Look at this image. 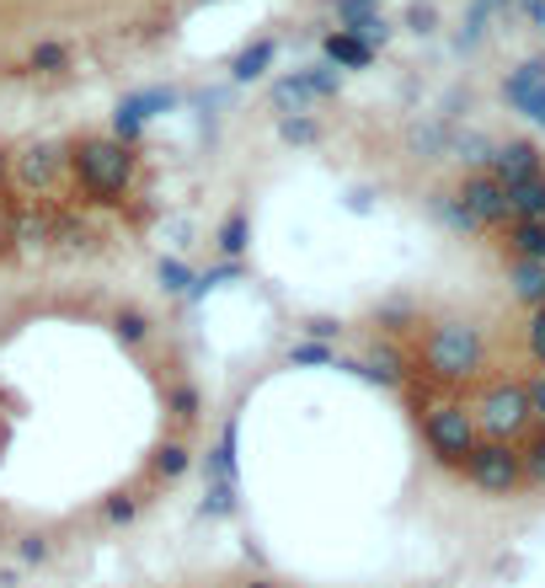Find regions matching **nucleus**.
I'll return each instance as SVG.
<instances>
[{"label": "nucleus", "mask_w": 545, "mask_h": 588, "mask_svg": "<svg viewBox=\"0 0 545 588\" xmlns=\"http://www.w3.org/2000/svg\"><path fill=\"white\" fill-rule=\"evenodd\" d=\"M214 0H0V75L70 81L91 54L140 49Z\"/></svg>", "instance_id": "nucleus-1"}, {"label": "nucleus", "mask_w": 545, "mask_h": 588, "mask_svg": "<svg viewBox=\"0 0 545 588\" xmlns=\"http://www.w3.org/2000/svg\"><path fill=\"white\" fill-rule=\"evenodd\" d=\"M70 177H75V198L91 204H113L123 198V187L134 177V151L119 140H86L70 145Z\"/></svg>", "instance_id": "nucleus-2"}, {"label": "nucleus", "mask_w": 545, "mask_h": 588, "mask_svg": "<svg viewBox=\"0 0 545 588\" xmlns=\"http://www.w3.org/2000/svg\"><path fill=\"white\" fill-rule=\"evenodd\" d=\"M423 370L433 374V380H465V374L482 370V338H476V327H460V321L428 327Z\"/></svg>", "instance_id": "nucleus-3"}, {"label": "nucleus", "mask_w": 545, "mask_h": 588, "mask_svg": "<svg viewBox=\"0 0 545 588\" xmlns=\"http://www.w3.org/2000/svg\"><path fill=\"white\" fill-rule=\"evenodd\" d=\"M418 417H423L428 450H433L444 465H460L471 450H476V417H471L465 406H428Z\"/></svg>", "instance_id": "nucleus-4"}, {"label": "nucleus", "mask_w": 545, "mask_h": 588, "mask_svg": "<svg viewBox=\"0 0 545 588\" xmlns=\"http://www.w3.org/2000/svg\"><path fill=\"white\" fill-rule=\"evenodd\" d=\"M460 471L471 476V487H482V493H514L518 482H524V461H518V450L508 444H476Z\"/></svg>", "instance_id": "nucleus-5"}, {"label": "nucleus", "mask_w": 545, "mask_h": 588, "mask_svg": "<svg viewBox=\"0 0 545 588\" xmlns=\"http://www.w3.org/2000/svg\"><path fill=\"white\" fill-rule=\"evenodd\" d=\"M482 429L492 434V444H508L514 434L529 429V396H524V385H492L486 391Z\"/></svg>", "instance_id": "nucleus-6"}, {"label": "nucleus", "mask_w": 545, "mask_h": 588, "mask_svg": "<svg viewBox=\"0 0 545 588\" xmlns=\"http://www.w3.org/2000/svg\"><path fill=\"white\" fill-rule=\"evenodd\" d=\"M70 172V151H54V145H38V151L17 155V187L22 198H54Z\"/></svg>", "instance_id": "nucleus-7"}, {"label": "nucleus", "mask_w": 545, "mask_h": 588, "mask_svg": "<svg viewBox=\"0 0 545 588\" xmlns=\"http://www.w3.org/2000/svg\"><path fill=\"white\" fill-rule=\"evenodd\" d=\"M460 209L476 219V225H508L514 209H508V187L497 183V177H471V183L460 187Z\"/></svg>", "instance_id": "nucleus-8"}, {"label": "nucleus", "mask_w": 545, "mask_h": 588, "mask_svg": "<svg viewBox=\"0 0 545 588\" xmlns=\"http://www.w3.org/2000/svg\"><path fill=\"white\" fill-rule=\"evenodd\" d=\"M541 155L529 151V145H503L497 155H486V177H497L503 187L514 183H529V177H541Z\"/></svg>", "instance_id": "nucleus-9"}, {"label": "nucleus", "mask_w": 545, "mask_h": 588, "mask_svg": "<svg viewBox=\"0 0 545 588\" xmlns=\"http://www.w3.org/2000/svg\"><path fill=\"white\" fill-rule=\"evenodd\" d=\"M508 241L524 262H545V225L535 219H508Z\"/></svg>", "instance_id": "nucleus-10"}, {"label": "nucleus", "mask_w": 545, "mask_h": 588, "mask_svg": "<svg viewBox=\"0 0 545 588\" xmlns=\"http://www.w3.org/2000/svg\"><path fill=\"white\" fill-rule=\"evenodd\" d=\"M166 412L177 417V429H193V417H198V391H193V380L172 374V385H166Z\"/></svg>", "instance_id": "nucleus-11"}, {"label": "nucleus", "mask_w": 545, "mask_h": 588, "mask_svg": "<svg viewBox=\"0 0 545 588\" xmlns=\"http://www.w3.org/2000/svg\"><path fill=\"white\" fill-rule=\"evenodd\" d=\"M514 289H518V300H529V306H545V262H524V257H518Z\"/></svg>", "instance_id": "nucleus-12"}, {"label": "nucleus", "mask_w": 545, "mask_h": 588, "mask_svg": "<svg viewBox=\"0 0 545 588\" xmlns=\"http://www.w3.org/2000/svg\"><path fill=\"white\" fill-rule=\"evenodd\" d=\"M182 471H187V450L172 439V444H166V450L151 461V482H155V487H161V482H177Z\"/></svg>", "instance_id": "nucleus-13"}, {"label": "nucleus", "mask_w": 545, "mask_h": 588, "mask_svg": "<svg viewBox=\"0 0 545 588\" xmlns=\"http://www.w3.org/2000/svg\"><path fill=\"white\" fill-rule=\"evenodd\" d=\"M204 514H214V519L236 514V493H230V482H214L209 493H204Z\"/></svg>", "instance_id": "nucleus-14"}, {"label": "nucleus", "mask_w": 545, "mask_h": 588, "mask_svg": "<svg viewBox=\"0 0 545 588\" xmlns=\"http://www.w3.org/2000/svg\"><path fill=\"white\" fill-rule=\"evenodd\" d=\"M518 461H524V482H535V487H545V434L535 439V444H529V450H524Z\"/></svg>", "instance_id": "nucleus-15"}, {"label": "nucleus", "mask_w": 545, "mask_h": 588, "mask_svg": "<svg viewBox=\"0 0 545 588\" xmlns=\"http://www.w3.org/2000/svg\"><path fill=\"white\" fill-rule=\"evenodd\" d=\"M219 247L230 251V257H236V251L246 247V215H241V209H236V215L225 219V230H219Z\"/></svg>", "instance_id": "nucleus-16"}, {"label": "nucleus", "mask_w": 545, "mask_h": 588, "mask_svg": "<svg viewBox=\"0 0 545 588\" xmlns=\"http://www.w3.org/2000/svg\"><path fill=\"white\" fill-rule=\"evenodd\" d=\"M524 396H529V423H541V434H545V374L524 385Z\"/></svg>", "instance_id": "nucleus-17"}, {"label": "nucleus", "mask_w": 545, "mask_h": 588, "mask_svg": "<svg viewBox=\"0 0 545 588\" xmlns=\"http://www.w3.org/2000/svg\"><path fill=\"white\" fill-rule=\"evenodd\" d=\"M332 60L363 64V60H369V49H363V43H353V38H332Z\"/></svg>", "instance_id": "nucleus-18"}, {"label": "nucleus", "mask_w": 545, "mask_h": 588, "mask_svg": "<svg viewBox=\"0 0 545 588\" xmlns=\"http://www.w3.org/2000/svg\"><path fill=\"white\" fill-rule=\"evenodd\" d=\"M289 359H295V364H332V348H321V342H305V348H295Z\"/></svg>", "instance_id": "nucleus-19"}, {"label": "nucleus", "mask_w": 545, "mask_h": 588, "mask_svg": "<svg viewBox=\"0 0 545 588\" xmlns=\"http://www.w3.org/2000/svg\"><path fill=\"white\" fill-rule=\"evenodd\" d=\"M161 279H166V289H193V274L182 268L177 257H172V262H161Z\"/></svg>", "instance_id": "nucleus-20"}, {"label": "nucleus", "mask_w": 545, "mask_h": 588, "mask_svg": "<svg viewBox=\"0 0 545 588\" xmlns=\"http://www.w3.org/2000/svg\"><path fill=\"white\" fill-rule=\"evenodd\" d=\"M529 353H535V359H545V306L535 310V321H529Z\"/></svg>", "instance_id": "nucleus-21"}, {"label": "nucleus", "mask_w": 545, "mask_h": 588, "mask_svg": "<svg viewBox=\"0 0 545 588\" xmlns=\"http://www.w3.org/2000/svg\"><path fill=\"white\" fill-rule=\"evenodd\" d=\"M284 140H300V145H310V140H316V124H305V118H289V124H284Z\"/></svg>", "instance_id": "nucleus-22"}, {"label": "nucleus", "mask_w": 545, "mask_h": 588, "mask_svg": "<svg viewBox=\"0 0 545 588\" xmlns=\"http://www.w3.org/2000/svg\"><path fill=\"white\" fill-rule=\"evenodd\" d=\"M6 241H11V204L0 198V247H6Z\"/></svg>", "instance_id": "nucleus-23"}, {"label": "nucleus", "mask_w": 545, "mask_h": 588, "mask_svg": "<svg viewBox=\"0 0 545 588\" xmlns=\"http://www.w3.org/2000/svg\"><path fill=\"white\" fill-rule=\"evenodd\" d=\"M0 183H6V155H0Z\"/></svg>", "instance_id": "nucleus-24"}, {"label": "nucleus", "mask_w": 545, "mask_h": 588, "mask_svg": "<svg viewBox=\"0 0 545 588\" xmlns=\"http://www.w3.org/2000/svg\"><path fill=\"white\" fill-rule=\"evenodd\" d=\"M246 588H272V584H246Z\"/></svg>", "instance_id": "nucleus-25"}]
</instances>
